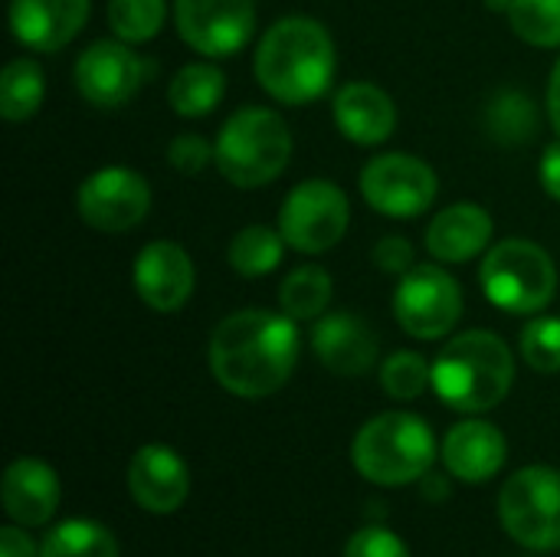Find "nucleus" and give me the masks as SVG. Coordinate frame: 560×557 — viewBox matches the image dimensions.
<instances>
[{
	"label": "nucleus",
	"instance_id": "18",
	"mask_svg": "<svg viewBox=\"0 0 560 557\" xmlns=\"http://www.w3.org/2000/svg\"><path fill=\"white\" fill-rule=\"evenodd\" d=\"M440 456H443V466L450 476H456L459 483L479 486V483H489L499 476V469L509 460V443L495 423L463 420L446 433Z\"/></svg>",
	"mask_w": 560,
	"mask_h": 557
},
{
	"label": "nucleus",
	"instance_id": "34",
	"mask_svg": "<svg viewBox=\"0 0 560 557\" xmlns=\"http://www.w3.org/2000/svg\"><path fill=\"white\" fill-rule=\"evenodd\" d=\"M374 266L387 276H407L417 263V253H413V243L407 236H381L377 246H374Z\"/></svg>",
	"mask_w": 560,
	"mask_h": 557
},
{
	"label": "nucleus",
	"instance_id": "12",
	"mask_svg": "<svg viewBox=\"0 0 560 557\" xmlns=\"http://www.w3.org/2000/svg\"><path fill=\"white\" fill-rule=\"evenodd\" d=\"M151 72V62L141 59L131 43L121 39H98L85 46L75 59L72 79L79 95L95 108H118L138 95Z\"/></svg>",
	"mask_w": 560,
	"mask_h": 557
},
{
	"label": "nucleus",
	"instance_id": "9",
	"mask_svg": "<svg viewBox=\"0 0 560 557\" xmlns=\"http://www.w3.org/2000/svg\"><path fill=\"white\" fill-rule=\"evenodd\" d=\"M394 315L400 328L420 341L446 338L463 318V289L443 266L420 263L400 276L394 292Z\"/></svg>",
	"mask_w": 560,
	"mask_h": 557
},
{
	"label": "nucleus",
	"instance_id": "7",
	"mask_svg": "<svg viewBox=\"0 0 560 557\" xmlns=\"http://www.w3.org/2000/svg\"><path fill=\"white\" fill-rule=\"evenodd\" d=\"M499 519L512 542L528 552L560 548V473L551 466H525L509 476L499 492Z\"/></svg>",
	"mask_w": 560,
	"mask_h": 557
},
{
	"label": "nucleus",
	"instance_id": "3",
	"mask_svg": "<svg viewBox=\"0 0 560 557\" xmlns=\"http://www.w3.org/2000/svg\"><path fill=\"white\" fill-rule=\"evenodd\" d=\"M515 384L509 345L486 332H463L433 361V391L456 414H486L499 407Z\"/></svg>",
	"mask_w": 560,
	"mask_h": 557
},
{
	"label": "nucleus",
	"instance_id": "33",
	"mask_svg": "<svg viewBox=\"0 0 560 557\" xmlns=\"http://www.w3.org/2000/svg\"><path fill=\"white\" fill-rule=\"evenodd\" d=\"M167 161L177 174H200L213 161V144L203 135H177L167 144Z\"/></svg>",
	"mask_w": 560,
	"mask_h": 557
},
{
	"label": "nucleus",
	"instance_id": "5",
	"mask_svg": "<svg viewBox=\"0 0 560 557\" xmlns=\"http://www.w3.org/2000/svg\"><path fill=\"white\" fill-rule=\"evenodd\" d=\"M289 158L292 131L285 118L259 105L233 112L213 141V164L240 190L272 184L289 167Z\"/></svg>",
	"mask_w": 560,
	"mask_h": 557
},
{
	"label": "nucleus",
	"instance_id": "32",
	"mask_svg": "<svg viewBox=\"0 0 560 557\" xmlns=\"http://www.w3.org/2000/svg\"><path fill=\"white\" fill-rule=\"evenodd\" d=\"M345 557H410V548L397 532L368 525L351 535V542L345 545Z\"/></svg>",
	"mask_w": 560,
	"mask_h": 557
},
{
	"label": "nucleus",
	"instance_id": "35",
	"mask_svg": "<svg viewBox=\"0 0 560 557\" xmlns=\"http://www.w3.org/2000/svg\"><path fill=\"white\" fill-rule=\"evenodd\" d=\"M0 557H39V548L23 525L10 522L0 529Z\"/></svg>",
	"mask_w": 560,
	"mask_h": 557
},
{
	"label": "nucleus",
	"instance_id": "20",
	"mask_svg": "<svg viewBox=\"0 0 560 557\" xmlns=\"http://www.w3.org/2000/svg\"><path fill=\"white\" fill-rule=\"evenodd\" d=\"M335 125L354 144H384L397 128L394 98L374 82H348L335 95Z\"/></svg>",
	"mask_w": 560,
	"mask_h": 557
},
{
	"label": "nucleus",
	"instance_id": "23",
	"mask_svg": "<svg viewBox=\"0 0 560 557\" xmlns=\"http://www.w3.org/2000/svg\"><path fill=\"white\" fill-rule=\"evenodd\" d=\"M226 95V76L213 62H190L174 72L167 85V102L180 118L210 115Z\"/></svg>",
	"mask_w": 560,
	"mask_h": 557
},
{
	"label": "nucleus",
	"instance_id": "21",
	"mask_svg": "<svg viewBox=\"0 0 560 557\" xmlns=\"http://www.w3.org/2000/svg\"><path fill=\"white\" fill-rule=\"evenodd\" d=\"M492 217L479 204H453L427 227V250L440 263H469L492 243Z\"/></svg>",
	"mask_w": 560,
	"mask_h": 557
},
{
	"label": "nucleus",
	"instance_id": "6",
	"mask_svg": "<svg viewBox=\"0 0 560 557\" xmlns=\"http://www.w3.org/2000/svg\"><path fill=\"white\" fill-rule=\"evenodd\" d=\"M479 286L509 315H541L558 295V266L545 246L512 236L486 253Z\"/></svg>",
	"mask_w": 560,
	"mask_h": 557
},
{
	"label": "nucleus",
	"instance_id": "36",
	"mask_svg": "<svg viewBox=\"0 0 560 557\" xmlns=\"http://www.w3.org/2000/svg\"><path fill=\"white\" fill-rule=\"evenodd\" d=\"M541 187L548 190V197H555L560 204V141L545 148V158H541Z\"/></svg>",
	"mask_w": 560,
	"mask_h": 557
},
{
	"label": "nucleus",
	"instance_id": "29",
	"mask_svg": "<svg viewBox=\"0 0 560 557\" xmlns=\"http://www.w3.org/2000/svg\"><path fill=\"white\" fill-rule=\"evenodd\" d=\"M509 23L515 36L532 46H560V0H512Z\"/></svg>",
	"mask_w": 560,
	"mask_h": 557
},
{
	"label": "nucleus",
	"instance_id": "27",
	"mask_svg": "<svg viewBox=\"0 0 560 557\" xmlns=\"http://www.w3.org/2000/svg\"><path fill=\"white\" fill-rule=\"evenodd\" d=\"M46 95L43 69L33 59H13L0 72V115L7 121H26L39 112Z\"/></svg>",
	"mask_w": 560,
	"mask_h": 557
},
{
	"label": "nucleus",
	"instance_id": "30",
	"mask_svg": "<svg viewBox=\"0 0 560 557\" xmlns=\"http://www.w3.org/2000/svg\"><path fill=\"white\" fill-rule=\"evenodd\" d=\"M381 387L394 401H417L427 387H433V364L417 351H397L381 364Z\"/></svg>",
	"mask_w": 560,
	"mask_h": 557
},
{
	"label": "nucleus",
	"instance_id": "1",
	"mask_svg": "<svg viewBox=\"0 0 560 557\" xmlns=\"http://www.w3.org/2000/svg\"><path fill=\"white\" fill-rule=\"evenodd\" d=\"M299 325L285 312L243 309L226 315L210 335V371L236 397L259 401L282 391L299 364Z\"/></svg>",
	"mask_w": 560,
	"mask_h": 557
},
{
	"label": "nucleus",
	"instance_id": "26",
	"mask_svg": "<svg viewBox=\"0 0 560 557\" xmlns=\"http://www.w3.org/2000/svg\"><path fill=\"white\" fill-rule=\"evenodd\" d=\"M39 557H121L115 535L89 519L59 522L39 542Z\"/></svg>",
	"mask_w": 560,
	"mask_h": 557
},
{
	"label": "nucleus",
	"instance_id": "15",
	"mask_svg": "<svg viewBox=\"0 0 560 557\" xmlns=\"http://www.w3.org/2000/svg\"><path fill=\"white\" fill-rule=\"evenodd\" d=\"M128 492L131 499L151 515H171L187 502L190 492V469L184 456L164 443L141 446L128 463Z\"/></svg>",
	"mask_w": 560,
	"mask_h": 557
},
{
	"label": "nucleus",
	"instance_id": "10",
	"mask_svg": "<svg viewBox=\"0 0 560 557\" xmlns=\"http://www.w3.org/2000/svg\"><path fill=\"white\" fill-rule=\"evenodd\" d=\"M440 181L436 171L413 154L404 151H390L381 154L374 161H368V167L361 171V194L364 200L394 220H413L420 213H427L436 200Z\"/></svg>",
	"mask_w": 560,
	"mask_h": 557
},
{
	"label": "nucleus",
	"instance_id": "19",
	"mask_svg": "<svg viewBox=\"0 0 560 557\" xmlns=\"http://www.w3.org/2000/svg\"><path fill=\"white\" fill-rule=\"evenodd\" d=\"M59 496H62L59 476L46 460L20 456L3 473V489H0L3 512L10 515V522L23 529L46 525L59 509Z\"/></svg>",
	"mask_w": 560,
	"mask_h": 557
},
{
	"label": "nucleus",
	"instance_id": "31",
	"mask_svg": "<svg viewBox=\"0 0 560 557\" xmlns=\"http://www.w3.org/2000/svg\"><path fill=\"white\" fill-rule=\"evenodd\" d=\"M522 358L538 374H558L560 371V318L555 315H535L522 335H518Z\"/></svg>",
	"mask_w": 560,
	"mask_h": 557
},
{
	"label": "nucleus",
	"instance_id": "8",
	"mask_svg": "<svg viewBox=\"0 0 560 557\" xmlns=\"http://www.w3.org/2000/svg\"><path fill=\"white\" fill-rule=\"evenodd\" d=\"M348 220H351L348 194L335 181L315 177V181H302L299 187H292L289 197L282 200L279 233L289 243V250L318 256V253L335 250L345 240Z\"/></svg>",
	"mask_w": 560,
	"mask_h": 557
},
{
	"label": "nucleus",
	"instance_id": "13",
	"mask_svg": "<svg viewBox=\"0 0 560 557\" xmlns=\"http://www.w3.org/2000/svg\"><path fill=\"white\" fill-rule=\"evenodd\" d=\"M79 217L102 233H125L151 210V187L131 167H102L89 174L75 194Z\"/></svg>",
	"mask_w": 560,
	"mask_h": 557
},
{
	"label": "nucleus",
	"instance_id": "2",
	"mask_svg": "<svg viewBox=\"0 0 560 557\" xmlns=\"http://www.w3.org/2000/svg\"><path fill=\"white\" fill-rule=\"evenodd\" d=\"M338 69L331 33L312 16H285L272 23L253 56L256 82L282 105H308L322 98Z\"/></svg>",
	"mask_w": 560,
	"mask_h": 557
},
{
	"label": "nucleus",
	"instance_id": "16",
	"mask_svg": "<svg viewBox=\"0 0 560 557\" xmlns=\"http://www.w3.org/2000/svg\"><path fill=\"white\" fill-rule=\"evenodd\" d=\"M312 348L331 374L361 378L377 364L381 338L354 312H325L312 328Z\"/></svg>",
	"mask_w": 560,
	"mask_h": 557
},
{
	"label": "nucleus",
	"instance_id": "17",
	"mask_svg": "<svg viewBox=\"0 0 560 557\" xmlns=\"http://www.w3.org/2000/svg\"><path fill=\"white\" fill-rule=\"evenodd\" d=\"M92 0H10V30L33 53H56L85 26Z\"/></svg>",
	"mask_w": 560,
	"mask_h": 557
},
{
	"label": "nucleus",
	"instance_id": "22",
	"mask_svg": "<svg viewBox=\"0 0 560 557\" xmlns=\"http://www.w3.org/2000/svg\"><path fill=\"white\" fill-rule=\"evenodd\" d=\"M541 131V112L532 95L518 89H502L486 105V135L502 148L532 144Z\"/></svg>",
	"mask_w": 560,
	"mask_h": 557
},
{
	"label": "nucleus",
	"instance_id": "28",
	"mask_svg": "<svg viewBox=\"0 0 560 557\" xmlns=\"http://www.w3.org/2000/svg\"><path fill=\"white\" fill-rule=\"evenodd\" d=\"M167 0H108V26L121 43H148L161 33Z\"/></svg>",
	"mask_w": 560,
	"mask_h": 557
},
{
	"label": "nucleus",
	"instance_id": "14",
	"mask_svg": "<svg viewBox=\"0 0 560 557\" xmlns=\"http://www.w3.org/2000/svg\"><path fill=\"white\" fill-rule=\"evenodd\" d=\"M135 279V292L138 299L154 309V312H177L187 305V299L194 295V259L184 246H177L174 240H154L148 243L131 269Z\"/></svg>",
	"mask_w": 560,
	"mask_h": 557
},
{
	"label": "nucleus",
	"instance_id": "37",
	"mask_svg": "<svg viewBox=\"0 0 560 557\" xmlns=\"http://www.w3.org/2000/svg\"><path fill=\"white\" fill-rule=\"evenodd\" d=\"M548 115H551V125L560 135V59L551 69V82H548Z\"/></svg>",
	"mask_w": 560,
	"mask_h": 557
},
{
	"label": "nucleus",
	"instance_id": "38",
	"mask_svg": "<svg viewBox=\"0 0 560 557\" xmlns=\"http://www.w3.org/2000/svg\"><path fill=\"white\" fill-rule=\"evenodd\" d=\"M486 7H489V10H502V13H509L512 0H486Z\"/></svg>",
	"mask_w": 560,
	"mask_h": 557
},
{
	"label": "nucleus",
	"instance_id": "25",
	"mask_svg": "<svg viewBox=\"0 0 560 557\" xmlns=\"http://www.w3.org/2000/svg\"><path fill=\"white\" fill-rule=\"evenodd\" d=\"M285 240L279 233V227H262V223H253L246 230H240L233 240H230V250H226V259L233 266V272L246 276V279H259V276H269L276 272V266L282 263V253H285Z\"/></svg>",
	"mask_w": 560,
	"mask_h": 557
},
{
	"label": "nucleus",
	"instance_id": "24",
	"mask_svg": "<svg viewBox=\"0 0 560 557\" xmlns=\"http://www.w3.org/2000/svg\"><path fill=\"white\" fill-rule=\"evenodd\" d=\"M331 276L322 266H299L279 286V312L295 322H318L331 302Z\"/></svg>",
	"mask_w": 560,
	"mask_h": 557
},
{
	"label": "nucleus",
	"instance_id": "11",
	"mask_svg": "<svg viewBox=\"0 0 560 557\" xmlns=\"http://www.w3.org/2000/svg\"><path fill=\"white\" fill-rule=\"evenodd\" d=\"M180 39L210 59L240 53L256 33V0H174Z\"/></svg>",
	"mask_w": 560,
	"mask_h": 557
},
{
	"label": "nucleus",
	"instance_id": "4",
	"mask_svg": "<svg viewBox=\"0 0 560 557\" xmlns=\"http://www.w3.org/2000/svg\"><path fill=\"white\" fill-rule=\"evenodd\" d=\"M351 463L358 476L374 486H410L436 463V437L417 414H377L358 430L351 443Z\"/></svg>",
	"mask_w": 560,
	"mask_h": 557
}]
</instances>
